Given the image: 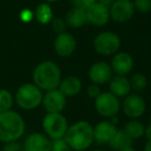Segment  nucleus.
Instances as JSON below:
<instances>
[{
    "label": "nucleus",
    "instance_id": "1",
    "mask_svg": "<svg viewBox=\"0 0 151 151\" xmlns=\"http://www.w3.org/2000/svg\"><path fill=\"white\" fill-rule=\"evenodd\" d=\"M33 83L42 90L57 89L61 80V69L56 62L46 60L38 63L32 73Z\"/></svg>",
    "mask_w": 151,
    "mask_h": 151
},
{
    "label": "nucleus",
    "instance_id": "2",
    "mask_svg": "<svg viewBox=\"0 0 151 151\" xmlns=\"http://www.w3.org/2000/svg\"><path fill=\"white\" fill-rule=\"evenodd\" d=\"M64 140L73 151H85L94 142L93 126L89 122L81 120L68 126Z\"/></svg>",
    "mask_w": 151,
    "mask_h": 151
},
{
    "label": "nucleus",
    "instance_id": "3",
    "mask_svg": "<svg viewBox=\"0 0 151 151\" xmlns=\"http://www.w3.org/2000/svg\"><path fill=\"white\" fill-rule=\"evenodd\" d=\"M25 121L18 112L0 113V142H17L25 132Z\"/></svg>",
    "mask_w": 151,
    "mask_h": 151
},
{
    "label": "nucleus",
    "instance_id": "4",
    "mask_svg": "<svg viewBox=\"0 0 151 151\" xmlns=\"http://www.w3.org/2000/svg\"><path fill=\"white\" fill-rule=\"evenodd\" d=\"M44 93L34 83H25L18 88L15 101L21 109L32 111L42 105Z\"/></svg>",
    "mask_w": 151,
    "mask_h": 151
},
{
    "label": "nucleus",
    "instance_id": "5",
    "mask_svg": "<svg viewBox=\"0 0 151 151\" xmlns=\"http://www.w3.org/2000/svg\"><path fill=\"white\" fill-rule=\"evenodd\" d=\"M42 125L44 134L52 141L64 138L69 126L66 118L61 113H47L42 119Z\"/></svg>",
    "mask_w": 151,
    "mask_h": 151
},
{
    "label": "nucleus",
    "instance_id": "6",
    "mask_svg": "<svg viewBox=\"0 0 151 151\" xmlns=\"http://www.w3.org/2000/svg\"><path fill=\"white\" fill-rule=\"evenodd\" d=\"M121 40L116 33L104 31L99 33L93 40V48L101 56H111L119 52Z\"/></svg>",
    "mask_w": 151,
    "mask_h": 151
},
{
    "label": "nucleus",
    "instance_id": "7",
    "mask_svg": "<svg viewBox=\"0 0 151 151\" xmlns=\"http://www.w3.org/2000/svg\"><path fill=\"white\" fill-rule=\"evenodd\" d=\"M94 107L101 117L112 118L119 113L121 104L119 99L109 91L101 92V95L94 99Z\"/></svg>",
    "mask_w": 151,
    "mask_h": 151
},
{
    "label": "nucleus",
    "instance_id": "8",
    "mask_svg": "<svg viewBox=\"0 0 151 151\" xmlns=\"http://www.w3.org/2000/svg\"><path fill=\"white\" fill-rule=\"evenodd\" d=\"M110 9V17L117 23H125L134 15V6L132 0H114Z\"/></svg>",
    "mask_w": 151,
    "mask_h": 151
},
{
    "label": "nucleus",
    "instance_id": "9",
    "mask_svg": "<svg viewBox=\"0 0 151 151\" xmlns=\"http://www.w3.org/2000/svg\"><path fill=\"white\" fill-rule=\"evenodd\" d=\"M122 110L129 119H138L146 110L145 99L139 93H129L124 97Z\"/></svg>",
    "mask_w": 151,
    "mask_h": 151
},
{
    "label": "nucleus",
    "instance_id": "10",
    "mask_svg": "<svg viewBox=\"0 0 151 151\" xmlns=\"http://www.w3.org/2000/svg\"><path fill=\"white\" fill-rule=\"evenodd\" d=\"M42 105L47 113H61L66 107V96L57 89L46 91Z\"/></svg>",
    "mask_w": 151,
    "mask_h": 151
},
{
    "label": "nucleus",
    "instance_id": "11",
    "mask_svg": "<svg viewBox=\"0 0 151 151\" xmlns=\"http://www.w3.org/2000/svg\"><path fill=\"white\" fill-rule=\"evenodd\" d=\"M89 79L92 83L97 85L108 84L113 77V70L109 63L105 61L95 62L89 67L88 70Z\"/></svg>",
    "mask_w": 151,
    "mask_h": 151
},
{
    "label": "nucleus",
    "instance_id": "12",
    "mask_svg": "<svg viewBox=\"0 0 151 151\" xmlns=\"http://www.w3.org/2000/svg\"><path fill=\"white\" fill-rule=\"evenodd\" d=\"M77 49V40L68 32L57 34L54 40V50L59 57H69Z\"/></svg>",
    "mask_w": 151,
    "mask_h": 151
},
{
    "label": "nucleus",
    "instance_id": "13",
    "mask_svg": "<svg viewBox=\"0 0 151 151\" xmlns=\"http://www.w3.org/2000/svg\"><path fill=\"white\" fill-rule=\"evenodd\" d=\"M88 23L92 24L97 27H101L109 23L110 19V9L108 6L104 5L99 1H97L93 5H91L86 11Z\"/></svg>",
    "mask_w": 151,
    "mask_h": 151
},
{
    "label": "nucleus",
    "instance_id": "14",
    "mask_svg": "<svg viewBox=\"0 0 151 151\" xmlns=\"http://www.w3.org/2000/svg\"><path fill=\"white\" fill-rule=\"evenodd\" d=\"M52 140L42 132H32L24 141L25 151H51Z\"/></svg>",
    "mask_w": 151,
    "mask_h": 151
},
{
    "label": "nucleus",
    "instance_id": "15",
    "mask_svg": "<svg viewBox=\"0 0 151 151\" xmlns=\"http://www.w3.org/2000/svg\"><path fill=\"white\" fill-rule=\"evenodd\" d=\"M112 70L115 75L126 76L132 70L134 67V59L132 55L126 52H117L114 54L111 60Z\"/></svg>",
    "mask_w": 151,
    "mask_h": 151
},
{
    "label": "nucleus",
    "instance_id": "16",
    "mask_svg": "<svg viewBox=\"0 0 151 151\" xmlns=\"http://www.w3.org/2000/svg\"><path fill=\"white\" fill-rule=\"evenodd\" d=\"M118 128L116 124L112 123L108 120L99 121L93 126V134H94V141L99 144H109L117 132Z\"/></svg>",
    "mask_w": 151,
    "mask_h": 151
},
{
    "label": "nucleus",
    "instance_id": "17",
    "mask_svg": "<svg viewBox=\"0 0 151 151\" xmlns=\"http://www.w3.org/2000/svg\"><path fill=\"white\" fill-rule=\"evenodd\" d=\"M108 84H109L110 92L117 96L118 99L125 97L132 91L129 79H127V77L125 76H113Z\"/></svg>",
    "mask_w": 151,
    "mask_h": 151
},
{
    "label": "nucleus",
    "instance_id": "18",
    "mask_svg": "<svg viewBox=\"0 0 151 151\" xmlns=\"http://www.w3.org/2000/svg\"><path fill=\"white\" fill-rule=\"evenodd\" d=\"M58 89L66 97L76 96L82 90V82L76 76H67L61 80Z\"/></svg>",
    "mask_w": 151,
    "mask_h": 151
},
{
    "label": "nucleus",
    "instance_id": "19",
    "mask_svg": "<svg viewBox=\"0 0 151 151\" xmlns=\"http://www.w3.org/2000/svg\"><path fill=\"white\" fill-rule=\"evenodd\" d=\"M64 20L67 24V27L73 28V29L81 28L85 24L88 23L86 11L76 6H73V9H70L67 12L66 15H65Z\"/></svg>",
    "mask_w": 151,
    "mask_h": 151
},
{
    "label": "nucleus",
    "instance_id": "20",
    "mask_svg": "<svg viewBox=\"0 0 151 151\" xmlns=\"http://www.w3.org/2000/svg\"><path fill=\"white\" fill-rule=\"evenodd\" d=\"M109 145L113 150L119 151L127 147H132V139H130L123 129H118Z\"/></svg>",
    "mask_w": 151,
    "mask_h": 151
},
{
    "label": "nucleus",
    "instance_id": "21",
    "mask_svg": "<svg viewBox=\"0 0 151 151\" xmlns=\"http://www.w3.org/2000/svg\"><path fill=\"white\" fill-rule=\"evenodd\" d=\"M53 11L52 7L50 6L48 2H42L40 4H38V6L36 7V11L34 13V17L37 20V22L42 25H47L50 24L53 20Z\"/></svg>",
    "mask_w": 151,
    "mask_h": 151
},
{
    "label": "nucleus",
    "instance_id": "22",
    "mask_svg": "<svg viewBox=\"0 0 151 151\" xmlns=\"http://www.w3.org/2000/svg\"><path fill=\"white\" fill-rule=\"evenodd\" d=\"M126 132L128 137L132 140L134 139H140L145 134V126L137 119H130L127 123L122 128Z\"/></svg>",
    "mask_w": 151,
    "mask_h": 151
},
{
    "label": "nucleus",
    "instance_id": "23",
    "mask_svg": "<svg viewBox=\"0 0 151 151\" xmlns=\"http://www.w3.org/2000/svg\"><path fill=\"white\" fill-rule=\"evenodd\" d=\"M129 83L132 90L134 91V93H140L146 89L148 81L143 73H137L132 76V78L129 79Z\"/></svg>",
    "mask_w": 151,
    "mask_h": 151
},
{
    "label": "nucleus",
    "instance_id": "24",
    "mask_svg": "<svg viewBox=\"0 0 151 151\" xmlns=\"http://www.w3.org/2000/svg\"><path fill=\"white\" fill-rule=\"evenodd\" d=\"M14 101L15 99L11 91L7 89H0V113L12 110Z\"/></svg>",
    "mask_w": 151,
    "mask_h": 151
},
{
    "label": "nucleus",
    "instance_id": "25",
    "mask_svg": "<svg viewBox=\"0 0 151 151\" xmlns=\"http://www.w3.org/2000/svg\"><path fill=\"white\" fill-rule=\"evenodd\" d=\"M134 6L136 12L147 14L151 12V0H134Z\"/></svg>",
    "mask_w": 151,
    "mask_h": 151
},
{
    "label": "nucleus",
    "instance_id": "26",
    "mask_svg": "<svg viewBox=\"0 0 151 151\" xmlns=\"http://www.w3.org/2000/svg\"><path fill=\"white\" fill-rule=\"evenodd\" d=\"M51 151H73V149L69 147V145L64 140V138H62L52 141Z\"/></svg>",
    "mask_w": 151,
    "mask_h": 151
},
{
    "label": "nucleus",
    "instance_id": "27",
    "mask_svg": "<svg viewBox=\"0 0 151 151\" xmlns=\"http://www.w3.org/2000/svg\"><path fill=\"white\" fill-rule=\"evenodd\" d=\"M52 29L56 32L57 34L63 33V32H66L67 29V24L65 22L64 18H55L52 20Z\"/></svg>",
    "mask_w": 151,
    "mask_h": 151
},
{
    "label": "nucleus",
    "instance_id": "28",
    "mask_svg": "<svg viewBox=\"0 0 151 151\" xmlns=\"http://www.w3.org/2000/svg\"><path fill=\"white\" fill-rule=\"evenodd\" d=\"M101 89L99 85L92 83V84H90L87 87V94H88V96L91 97V99H95L96 97H99V95H101Z\"/></svg>",
    "mask_w": 151,
    "mask_h": 151
},
{
    "label": "nucleus",
    "instance_id": "29",
    "mask_svg": "<svg viewBox=\"0 0 151 151\" xmlns=\"http://www.w3.org/2000/svg\"><path fill=\"white\" fill-rule=\"evenodd\" d=\"M71 1H73V6L85 9V11H87L91 5L96 2V0H71Z\"/></svg>",
    "mask_w": 151,
    "mask_h": 151
},
{
    "label": "nucleus",
    "instance_id": "30",
    "mask_svg": "<svg viewBox=\"0 0 151 151\" xmlns=\"http://www.w3.org/2000/svg\"><path fill=\"white\" fill-rule=\"evenodd\" d=\"M33 18H34L33 12H31L29 9H24L23 11L20 13V19L23 22H25V23H28V22L32 21Z\"/></svg>",
    "mask_w": 151,
    "mask_h": 151
},
{
    "label": "nucleus",
    "instance_id": "31",
    "mask_svg": "<svg viewBox=\"0 0 151 151\" xmlns=\"http://www.w3.org/2000/svg\"><path fill=\"white\" fill-rule=\"evenodd\" d=\"M21 145L18 144L17 142H9L5 143V146L3 148V151H22Z\"/></svg>",
    "mask_w": 151,
    "mask_h": 151
},
{
    "label": "nucleus",
    "instance_id": "32",
    "mask_svg": "<svg viewBox=\"0 0 151 151\" xmlns=\"http://www.w3.org/2000/svg\"><path fill=\"white\" fill-rule=\"evenodd\" d=\"M144 136L147 138V140H151V125H149L147 127H145V134Z\"/></svg>",
    "mask_w": 151,
    "mask_h": 151
},
{
    "label": "nucleus",
    "instance_id": "33",
    "mask_svg": "<svg viewBox=\"0 0 151 151\" xmlns=\"http://www.w3.org/2000/svg\"><path fill=\"white\" fill-rule=\"evenodd\" d=\"M144 151H151V140H148L146 144H145Z\"/></svg>",
    "mask_w": 151,
    "mask_h": 151
},
{
    "label": "nucleus",
    "instance_id": "34",
    "mask_svg": "<svg viewBox=\"0 0 151 151\" xmlns=\"http://www.w3.org/2000/svg\"><path fill=\"white\" fill-rule=\"evenodd\" d=\"M119 151H136L134 149V147H127V148H124V149H122V150H119Z\"/></svg>",
    "mask_w": 151,
    "mask_h": 151
},
{
    "label": "nucleus",
    "instance_id": "35",
    "mask_svg": "<svg viewBox=\"0 0 151 151\" xmlns=\"http://www.w3.org/2000/svg\"><path fill=\"white\" fill-rule=\"evenodd\" d=\"M46 2L48 3H54V2H57V1H59V0H45Z\"/></svg>",
    "mask_w": 151,
    "mask_h": 151
},
{
    "label": "nucleus",
    "instance_id": "36",
    "mask_svg": "<svg viewBox=\"0 0 151 151\" xmlns=\"http://www.w3.org/2000/svg\"><path fill=\"white\" fill-rule=\"evenodd\" d=\"M92 151H105V150H101V149H96V150H92Z\"/></svg>",
    "mask_w": 151,
    "mask_h": 151
},
{
    "label": "nucleus",
    "instance_id": "37",
    "mask_svg": "<svg viewBox=\"0 0 151 151\" xmlns=\"http://www.w3.org/2000/svg\"><path fill=\"white\" fill-rule=\"evenodd\" d=\"M149 125H151V118H150V121H149Z\"/></svg>",
    "mask_w": 151,
    "mask_h": 151
},
{
    "label": "nucleus",
    "instance_id": "38",
    "mask_svg": "<svg viewBox=\"0 0 151 151\" xmlns=\"http://www.w3.org/2000/svg\"><path fill=\"white\" fill-rule=\"evenodd\" d=\"M22 151H25V150H24V149H23V150H22Z\"/></svg>",
    "mask_w": 151,
    "mask_h": 151
}]
</instances>
